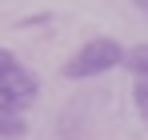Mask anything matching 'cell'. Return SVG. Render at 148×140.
<instances>
[{"label": "cell", "instance_id": "6da1fadb", "mask_svg": "<svg viewBox=\"0 0 148 140\" xmlns=\"http://www.w3.org/2000/svg\"><path fill=\"white\" fill-rule=\"evenodd\" d=\"M116 64H124V48L116 40H108V36H96L64 64V76L68 80H88V76H100V72L116 68Z\"/></svg>", "mask_w": 148, "mask_h": 140}, {"label": "cell", "instance_id": "7a4b0ae2", "mask_svg": "<svg viewBox=\"0 0 148 140\" xmlns=\"http://www.w3.org/2000/svg\"><path fill=\"white\" fill-rule=\"evenodd\" d=\"M36 92H40V84H36V76L28 68H20V64H12V68L0 72V112H20V108H28L32 100H36Z\"/></svg>", "mask_w": 148, "mask_h": 140}, {"label": "cell", "instance_id": "5b68a950", "mask_svg": "<svg viewBox=\"0 0 148 140\" xmlns=\"http://www.w3.org/2000/svg\"><path fill=\"white\" fill-rule=\"evenodd\" d=\"M136 108L148 116V80H140V84H136Z\"/></svg>", "mask_w": 148, "mask_h": 140}, {"label": "cell", "instance_id": "52a82bcc", "mask_svg": "<svg viewBox=\"0 0 148 140\" xmlns=\"http://www.w3.org/2000/svg\"><path fill=\"white\" fill-rule=\"evenodd\" d=\"M136 8H140V12H144V16H148V0H136Z\"/></svg>", "mask_w": 148, "mask_h": 140}, {"label": "cell", "instance_id": "3957f363", "mask_svg": "<svg viewBox=\"0 0 148 140\" xmlns=\"http://www.w3.org/2000/svg\"><path fill=\"white\" fill-rule=\"evenodd\" d=\"M124 68H128V72H136L140 80H148V44L128 48V52H124Z\"/></svg>", "mask_w": 148, "mask_h": 140}, {"label": "cell", "instance_id": "277c9868", "mask_svg": "<svg viewBox=\"0 0 148 140\" xmlns=\"http://www.w3.org/2000/svg\"><path fill=\"white\" fill-rule=\"evenodd\" d=\"M24 136V120L12 112H0V140H20Z\"/></svg>", "mask_w": 148, "mask_h": 140}, {"label": "cell", "instance_id": "8992f818", "mask_svg": "<svg viewBox=\"0 0 148 140\" xmlns=\"http://www.w3.org/2000/svg\"><path fill=\"white\" fill-rule=\"evenodd\" d=\"M12 64H16V56H12V52H4V48H0V72H4V68H12Z\"/></svg>", "mask_w": 148, "mask_h": 140}]
</instances>
